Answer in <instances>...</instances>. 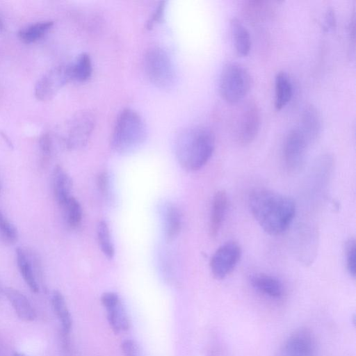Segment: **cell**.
<instances>
[{"label":"cell","instance_id":"7","mask_svg":"<svg viewBox=\"0 0 356 356\" xmlns=\"http://www.w3.org/2000/svg\"><path fill=\"white\" fill-rule=\"evenodd\" d=\"M260 109L254 100H248L241 108L236 126V138L238 143L246 145L256 138L260 127Z\"/></svg>","mask_w":356,"mask_h":356},{"label":"cell","instance_id":"5","mask_svg":"<svg viewBox=\"0 0 356 356\" xmlns=\"http://www.w3.org/2000/svg\"><path fill=\"white\" fill-rule=\"evenodd\" d=\"M144 67L145 73L157 88H171L176 79L173 63L169 55L159 47L149 49L145 55Z\"/></svg>","mask_w":356,"mask_h":356},{"label":"cell","instance_id":"32","mask_svg":"<svg viewBox=\"0 0 356 356\" xmlns=\"http://www.w3.org/2000/svg\"><path fill=\"white\" fill-rule=\"evenodd\" d=\"M124 356H141L136 343L131 339L124 340L121 345Z\"/></svg>","mask_w":356,"mask_h":356},{"label":"cell","instance_id":"26","mask_svg":"<svg viewBox=\"0 0 356 356\" xmlns=\"http://www.w3.org/2000/svg\"><path fill=\"white\" fill-rule=\"evenodd\" d=\"M63 207L65 209L67 225L71 228L77 227L82 219V209L78 200L71 196Z\"/></svg>","mask_w":356,"mask_h":356},{"label":"cell","instance_id":"23","mask_svg":"<svg viewBox=\"0 0 356 356\" xmlns=\"http://www.w3.org/2000/svg\"><path fill=\"white\" fill-rule=\"evenodd\" d=\"M108 323L115 333H120L129 328V320L120 301L105 308Z\"/></svg>","mask_w":356,"mask_h":356},{"label":"cell","instance_id":"38","mask_svg":"<svg viewBox=\"0 0 356 356\" xmlns=\"http://www.w3.org/2000/svg\"><path fill=\"white\" fill-rule=\"evenodd\" d=\"M3 28V23L2 20L0 19V31Z\"/></svg>","mask_w":356,"mask_h":356},{"label":"cell","instance_id":"12","mask_svg":"<svg viewBox=\"0 0 356 356\" xmlns=\"http://www.w3.org/2000/svg\"><path fill=\"white\" fill-rule=\"evenodd\" d=\"M93 115L87 111L77 114L71 121L66 139V144L70 149L84 146L94 129Z\"/></svg>","mask_w":356,"mask_h":356},{"label":"cell","instance_id":"4","mask_svg":"<svg viewBox=\"0 0 356 356\" xmlns=\"http://www.w3.org/2000/svg\"><path fill=\"white\" fill-rule=\"evenodd\" d=\"M252 83V77L245 67L237 63H227L220 74L219 92L225 101L235 104L247 95Z\"/></svg>","mask_w":356,"mask_h":356},{"label":"cell","instance_id":"10","mask_svg":"<svg viewBox=\"0 0 356 356\" xmlns=\"http://www.w3.org/2000/svg\"><path fill=\"white\" fill-rule=\"evenodd\" d=\"M316 350L315 340L310 330L300 328L284 342L280 356H316Z\"/></svg>","mask_w":356,"mask_h":356},{"label":"cell","instance_id":"31","mask_svg":"<svg viewBox=\"0 0 356 356\" xmlns=\"http://www.w3.org/2000/svg\"><path fill=\"white\" fill-rule=\"evenodd\" d=\"M323 22V29L325 31L329 32L335 29L337 17L333 8L329 7L326 9Z\"/></svg>","mask_w":356,"mask_h":356},{"label":"cell","instance_id":"36","mask_svg":"<svg viewBox=\"0 0 356 356\" xmlns=\"http://www.w3.org/2000/svg\"><path fill=\"white\" fill-rule=\"evenodd\" d=\"M13 356H26V355L22 353L16 352L14 353Z\"/></svg>","mask_w":356,"mask_h":356},{"label":"cell","instance_id":"37","mask_svg":"<svg viewBox=\"0 0 356 356\" xmlns=\"http://www.w3.org/2000/svg\"><path fill=\"white\" fill-rule=\"evenodd\" d=\"M3 289H4L2 288L1 284L0 282V297H1V294L3 293Z\"/></svg>","mask_w":356,"mask_h":356},{"label":"cell","instance_id":"33","mask_svg":"<svg viewBox=\"0 0 356 356\" xmlns=\"http://www.w3.org/2000/svg\"><path fill=\"white\" fill-rule=\"evenodd\" d=\"M41 152L44 157H49L52 148L51 140L48 134H44L39 140Z\"/></svg>","mask_w":356,"mask_h":356},{"label":"cell","instance_id":"2","mask_svg":"<svg viewBox=\"0 0 356 356\" xmlns=\"http://www.w3.org/2000/svg\"><path fill=\"white\" fill-rule=\"evenodd\" d=\"M213 132L204 126H194L184 130L177 137L176 154L179 163L189 170L202 168L215 149Z\"/></svg>","mask_w":356,"mask_h":356},{"label":"cell","instance_id":"11","mask_svg":"<svg viewBox=\"0 0 356 356\" xmlns=\"http://www.w3.org/2000/svg\"><path fill=\"white\" fill-rule=\"evenodd\" d=\"M69 81L67 65L54 67L38 81L35 95L39 100H49Z\"/></svg>","mask_w":356,"mask_h":356},{"label":"cell","instance_id":"39","mask_svg":"<svg viewBox=\"0 0 356 356\" xmlns=\"http://www.w3.org/2000/svg\"><path fill=\"white\" fill-rule=\"evenodd\" d=\"M0 191H1V184H0Z\"/></svg>","mask_w":356,"mask_h":356},{"label":"cell","instance_id":"9","mask_svg":"<svg viewBox=\"0 0 356 356\" xmlns=\"http://www.w3.org/2000/svg\"><path fill=\"white\" fill-rule=\"evenodd\" d=\"M15 252L17 266L24 282L32 292H38V280L42 275L39 257L33 250H26L19 247L16 248Z\"/></svg>","mask_w":356,"mask_h":356},{"label":"cell","instance_id":"1","mask_svg":"<svg viewBox=\"0 0 356 356\" xmlns=\"http://www.w3.org/2000/svg\"><path fill=\"white\" fill-rule=\"evenodd\" d=\"M250 212L262 229L272 236L285 232L296 214L290 197L265 188L252 191L248 197Z\"/></svg>","mask_w":356,"mask_h":356},{"label":"cell","instance_id":"15","mask_svg":"<svg viewBox=\"0 0 356 356\" xmlns=\"http://www.w3.org/2000/svg\"><path fill=\"white\" fill-rule=\"evenodd\" d=\"M275 13L273 2L263 0H249L244 1L242 13L244 17L251 23H261L270 18Z\"/></svg>","mask_w":356,"mask_h":356},{"label":"cell","instance_id":"35","mask_svg":"<svg viewBox=\"0 0 356 356\" xmlns=\"http://www.w3.org/2000/svg\"><path fill=\"white\" fill-rule=\"evenodd\" d=\"M355 10H353V13L352 14V16L350 17V20L349 22V35H350V39L355 42Z\"/></svg>","mask_w":356,"mask_h":356},{"label":"cell","instance_id":"16","mask_svg":"<svg viewBox=\"0 0 356 356\" xmlns=\"http://www.w3.org/2000/svg\"><path fill=\"white\" fill-rule=\"evenodd\" d=\"M254 289L270 298L278 299L284 294V286L277 277L265 273H254L250 277Z\"/></svg>","mask_w":356,"mask_h":356},{"label":"cell","instance_id":"8","mask_svg":"<svg viewBox=\"0 0 356 356\" xmlns=\"http://www.w3.org/2000/svg\"><path fill=\"white\" fill-rule=\"evenodd\" d=\"M242 250L235 241H227L221 245L213 254L210 268L213 276L222 280L230 274L240 261Z\"/></svg>","mask_w":356,"mask_h":356},{"label":"cell","instance_id":"17","mask_svg":"<svg viewBox=\"0 0 356 356\" xmlns=\"http://www.w3.org/2000/svg\"><path fill=\"white\" fill-rule=\"evenodd\" d=\"M228 206L227 195L224 190L218 191L213 195L209 222V232L216 237L222 225Z\"/></svg>","mask_w":356,"mask_h":356},{"label":"cell","instance_id":"3","mask_svg":"<svg viewBox=\"0 0 356 356\" xmlns=\"http://www.w3.org/2000/svg\"><path fill=\"white\" fill-rule=\"evenodd\" d=\"M146 136V125L141 116L135 111L126 108L118 116L111 145L118 154H129L141 146Z\"/></svg>","mask_w":356,"mask_h":356},{"label":"cell","instance_id":"24","mask_svg":"<svg viewBox=\"0 0 356 356\" xmlns=\"http://www.w3.org/2000/svg\"><path fill=\"white\" fill-rule=\"evenodd\" d=\"M163 216L165 236L168 241H172L180 232L181 226L180 212L175 205L168 204L164 209Z\"/></svg>","mask_w":356,"mask_h":356},{"label":"cell","instance_id":"18","mask_svg":"<svg viewBox=\"0 0 356 356\" xmlns=\"http://www.w3.org/2000/svg\"><path fill=\"white\" fill-rule=\"evenodd\" d=\"M52 188L56 200L63 206L71 197L72 181L67 172L60 165L56 166L54 169Z\"/></svg>","mask_w":356,"mask_h":356},{"label":"cell","instance_id":"25","mask_svg":"<svg viewBox=\"0 0 356 356\" xmlns=\"http://www.w3.org/2000/svg\"><path fill=\"white\" fill-rule=\"evenodd\" d=\"M53 22L44 21L40 22L29 25L18 33L19 39L25 43L34 42L41 38L52 27Z\"/></svg>","mask_w":356,"mask_h":356},{"label":"cell","instance_id":"6","mask_svg":"<svg viewBox=\"0 0 356 356\" xmlns=\"http://www.w3.org/2000/svg\"><path fill=\"white\" fill-rule=\"evenodd\" d=\"M309 143L298 127L287 133L283 143L282 156L286 169L291 173L303 166Z\"/></svg>","mask_w":356,"mask_h":356},{"label":"cell","instance_id":"19","mask_svg":"<svg viewBox=\"0 0 356 356\" xmlns=\"http://www.w3.org/2000/svg\"><path fill=\"white\" fill-rule=\"evenodd\" d=\"M292 94L293 86L289 75L284 71L277 72L275 76V108L282 109L290 102Z\"/></svg>","mask_w":356,"mask_h":356},{"label":"cell","instance_id":"28","mask_svg":"<svg viewBox=\"0 0 356 356\" xmlns=\"http://www.w3.org/2000/svg\"><path fill=\"white\" fill-rule=\"evenodd\" d=\"M0 238L7 244H13L17 240L15 227L7 219L0 210Z\"/></svg>","mask_w":356,"mask_h":356},{"label":"cell","instance_id":"27","mask_svg":"<svg viewBox=\"0 0 356 356\" xmlns=\"http://www.w3.org/2000/svg\"><path fill=\"white\" fill-rule=\"evenodd\" d=\"M97 233L99 244L102 252L107 258H112L114 255V248L108 225L104 220H102L98 223Z\"/></svg>","mask_w":356,"mask_h":356},{"label":"cell","instance_id":"20","mask_svg":"<svg viewBox=\"0 0 356 356\" xmlns=\"http://www.w3.org/2000/svg\"><path fill=\"white\" fill-rule=\"evenodd\" d=\"M230 30L236 52L241 56L248 55L251 48V38L247 28L240 19L232 17L230 20Z\"/></svg>","mask_w":356,"mask_h":356},{"label":"cell","instance_id":"14","mask_svg":"<svg viewBox=\"0 0 356 356\" xmlns=\"http://www.w3.org/2000/svg\"><path fill=\"white\" fill-rule=\"evenodd\" d=\"M3 294L19 319L25 322L35 320V311L29 299L21 291L12 287H7L3 289Z\"/></svg>","mask_w":356,"mask_h":356},{"label":"cell","instance_id":"34","mask_svg":"<svg viewBox=\"0 0 356 356\" xmlns=\"http://www.w3.org/2000/svg\"><path fill=\"white\" fill-rule=\"evenodd\" d=\"M97 186L102 193H106L108 189V177L106 173L102 172L97 178Z\"/></svg>","mask_w":356,"mask_h":356},{"label":"cell","instance_id":"22","mask_svg":"<svg viewBox=\"0 0 356 356\" xmlns=\"http://www.w3.org/2000/svg\"><path fill=\"white\" fill-rule=\"evenodd\" d=\"M69 80L83 82L87 81L92 74V62L88 54H80L74 63L67 65Z\"/></svg>","mask_w":356,"mask_h":356},{"label":"cell","instance_id":"29","mask_svg":"<svg viewBox=\"0 0 356 356\" xmlns=\"http://www.w3.org/2000/svg\"><path fill=\"white\" fill-rule=\"evenodd\" d=\"M345 255L347 270L350 276L355 277L356 269V251L355 241L353 238H349L345 244Z\"/></svg>","mask_w":356,"mask_h":356},{"label":"cell","instance_id":"21","mask_svg":"<svg viewBox=\"0 0 356 356\" xmlns=\"http://www.w3.org/2000/svg\"><path fill=\"white\" fill-rule=\"evenodd\" d=\"M51 302L53 311L59 320L63 337H67L72 326V319L63 294L57 290L52 292Z\"/></svg>","mask_w":356,"mask_h":356},{"label":"cell","instance_id":"30","mask_svg":"<svg viewBox=\"0 0 356 356\" xmlns=\"http://www.w3.org/2000/svg\"><path fill=\"white\" fill-rule=\"evenodd\" d=\"M165 9V1H161L156 8L154 12L150 16L149 19L146 23L147 29H149L154 26L156 24L161 22L163 19V15Z\"/></svg>","mask_w":356,"mask_h":356},{"label":"cell","instance_id":"13","mask_svg":"<svg viewBox=\"0 0 356 356\" xmlns=\"http://www.w3.org/2000/svg\"><path fill=\"white\" fill-rule=\"evenodd\" d=\"M298 128L309 145L319 138L322 132L323 121L320 112L312 104L304 106L300 113V126Z\"/></svg>","mask_w":356,"mask_h":356}]
</instances>
